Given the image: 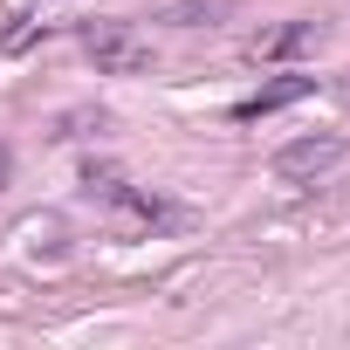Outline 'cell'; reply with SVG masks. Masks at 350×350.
Segmentation results:
<instances>
[{
	"mask_svg": "<svg viewBox=\"0 0 350 350\" xmlns=\"http://www.w3.org/2000/svg\"><path fill=\"white\" fill-rule=\"evenodd\" d=\"M83 193L103 200V206H117V213H131V220H144V227H172V220H179V206H165L158 193H137L110 165H83Z\"/></svg>",
	"mask_w": 350,
	"mask_h": 350,
	"instance_id": "obj_2",
	"label": "cell"
},
{
	"mask_svg": "<svg viewBox=\"0 0 350 350\" xmlns=\"http://www.w3.org/2000/svg\"><path fill=\"white\" fill-rule=\"evenodd\" d=\"M35 35H49V21H35V14H14V28H8V35H0V49H8V55H14V49H28Z\"/></svg>",
	"mask_w": 350,
	"mask_h": 350,
	"instance_id": "obj_6",
	"label": "cell"
},
{
	"mask_svg": "<svg viewBox=\"0 0 350 350\" xmlns=\"http://www.w3.org/2000/svg\"><path fill=\"white\" fill-rule=\"evenodd\" d=\"M83 55L96 62V76H144L151 69V35H137L131 21H90Z\"/></svg>",
	"mask_w": 350,
	"mask_h": 350,
	"instance_id": "obj_1",
	"label": "cell"
},
{
	"mask_svg": "<svg viewBox=\"0 0 350 350\" xmlns=\"http://www.w3.org/2000/svg\"><path fill=\"white\" fill-rule=\"evenodd\" d=\"M8 165H14V158H8V144H0V186H8Z\"/></svg>",
	"mask_w": 350,
	"mask_h": 350,
	"instance_id": "obj_8",
	"label": "cell"
},
{
	"mask_svg": "<svg viewBox=\"0 0 350 350\" xmlns=\"http://www.w3.org/2000/svg\"><path fill=\"white\" fill-rule=\"evenodd\" d=\"M336 158H343V137H336V131H323V137H295V144H282V151H275V179L309 186V179H323Z\"/></svg>",
	"mask_w": 350,
	"mask_h": 350,
	"instance_id": "obj_3",
	"label": "cell"
},
{
	"mask_svg": "<svg viewBox=\"0 0 350 350\" xmlns=\"http://www.w3.org/2000/svg\"><path fill=\"white\" fill-rule=\"evenodd\" d=\"M323 42H329V21L302 14V21H288V28L261 35V42H254V55H268V62H295V55H316Z\"/></svg>",
	"mask_w": 350,
	"mask_h": 350,
	"instance_id": "obj_5",
	"label": "cell"
},
{
	"mask_svg": "<svg viewBox=\"0 0 350 350\" xmlns=\"http://www.w3.org/2000/svg\"><path fill=\"white\" fill-rule=\"evenodd\" d=\"M227 8H234V0H179V8H172V14H179L186 28H200L206 14H227Z\"/></svg>",
	"mask_w": 350,
	"mask_h": 350,
	"instance_id": "obj_7",
	"label": "cell"
},
{
	"mask_svg": "<svg viewBox=\"0 0 350 350\" xmlns=\"http://www.w3.org/2000/svg\"><path fill=\"white\" fill-rule=\"evenodd\" d=\"M302 96H316V76L288 69V76L261 83L254 96H241V103H234V124H261V117H275V110H288V103H302Z\"/></svg>",
	"mask_w": 350,
	"mask_h": 350,
	"instance_id": "obj_4",
	"label": "cell"
}]
</instances>
